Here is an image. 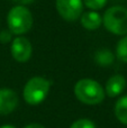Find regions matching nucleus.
<instances>
[{"instance_id":"nucleus-15","label":"nucleus","mask_w":127,"mask_h":128,"mask_svg":"<svg viewBox=\"0 0 127 128\" xmlns=\"http://www.w3.org/2000/svg\"><path fill=\"white\" fill-rule=\"evenodd\" d=\"M11 40V32L10 30H2L0 33V42L2 43H9Z\"/></svg>"},{"instance_id":"nucleus-16","label":"nucleus","mask_w":127,"mask_h":128,"mask_svg":"<svg viewBox=\"0 0 127 128\" xmlns=\"http://www.w3.org/2000/svg\"><path fill=\"white\" fill-rule=\"evenodd\" d=\"M24 128H46L45 126H43V125L40 124H36V122H33V124H28L26 125Z\"/></svg>"},{"instance_id":"nucleus-1","label":"nucleus","mask_w":127,"mask_h":128,"mask_svg":"<svg viewBox=\"0 0 127 128\" xmlns=\"http://www.w3.org/2000/svg\"><path fill=\"white\" fill-rule=\"evenodd\" d=\"M74 96L80 102L88 106H96L104 101L105 89L99 82L92 79H81L74 86Z\"/></svg>"},{"instance_id":"nucleus-8","label":"nucleus","mask_w":127,"mask_h":128,"mask_svg":"<svg viewBox=\"0 0 127 128\" xmlns=\"http://www.w3.org/2000/svg\"><path fill=\"white\" fill-rule=\"evenodd\" d=\"M127 81L125 76L122 74H115L110 76L106 82L105 93L110 98H116L124 92Z\"/></svg>"},{"instance_id":"nucleus-13","label":"nucleus","mask_w":127,"mask_h":128,"mask_svg":"<svg viewBox=\"0 0 127 128\" xmlns=\"http://www.w3.org/2000/svg\"><path fill=\"white\" fill-rule=\"evenodd\" d=\"M70 128H97L96 124L89 118H80L71 124Z\"/></svg>"},{"instance_id":"nucleus-10","label":"nucleus","mask_w":127,"mask_h":128,"mask_svg":"<svg viewBox=\"0 0 127 128\" xmlns=\"http://www.w3.org/2000/svg\"><path fill=\"white\" fill-rule=\"evenodd\" d=\"M114 112L117 120L127 126V96H123L116 101Z\"/></svg>"},{"instance_id":"nucleus-18","label":"nucleus","mask_w":127,"mask_h":128,"mask_svg":"<svg viewBox=\"0 0 127 128\" xmlns=\"http://www.w3.org/2000/svg\"><path fill=\"white\" fill-rule=\"evenodd\" d=\"M0 128H17V127L14 126V125H9V124H7V125H2V126H0Z\"/></svg>"},{"instance_id":"nucleus-5","label":"nucleus","mask_w":127,"mask_h":128,"mask_svg":"<svg viewBox=\"0 0 127 128\" xmlns=\"http://www.w3.org/2000/svg\"><path fill=\"white\" fill-rule=\"evenodd\" d=\"M55 7L58 15L66 22L80 19L83 10L82 0H55Z\"/></svg>"},{"instance_id":"nucleus-12","label":"nucleus","mask_w":127,"mask_h":128,"mask_svg":"<svg viewBox=\"0 0 127 128\" xmlns=\"http://www.w3.org/2000/svg\"><path fill=\"white\" fill-rule=\"evenodd\" d=\"M116 55L118 60L122 62L127 63V36H124L116 46Z\"/></svg>"},{"instance_id":"nucleus-4","label":"nucleus","mask_w":127,"mask_h":128,"mask_svg":"<svg viewBox=\"0 0 127 128\" xmlns=\"http://www.w3.org/2000/svg\"><path fill=\"white\" fill-rule=\"evenodd\" d=\"M102 24L114 35H127V8L123 6L108 8L102 16Z\"/></svg>"},{"instance_id":"nucleus-2","label":"nucleus","mask_w":127,"mask_h":128,"mask_svg":"<svg viewBox=\"0 0 127 128\" xmlns=\"http://www.w3.org/2000/svg\"><path fill=\"white\" fill-rule=\"evenodd\" d=\"M51 82L43 76H33L26 82L22 90V97L26 104L37 106L46 99L50 92Z\"/></svg>"},{"instance_id":"nucleus-3","label":"nucleus","mask_w":127,"mask_h":128,"mask_svg":"<svg viewBox=\"0 0 127 128\" xmlns=\"http://www.w3.org/2000/svg\"><path fill=\"white\" fill-rule=\"evenodd\" d=\"M7 24L11 34L24 35L33 26V15L28 8L19 4L9 10Z\"/></svg>"},{"instance_id":"nucleus-17","label":"nucleus","mask_w":127,"mask_h":128,"mask_svg":"<svg viewBox=\"0 0 127 128\" xmlns=\"http://www.w3.org/2000/svg\"><path fill=\"white\" fill-rule=\"evenodd\" d=\"M12 1L18 2V4H20L22 6V4H32V2H34L35 0H12Z\"/></svg>"},{"instance_id":"nucleus-14","label":"nucleus","mask_w":127,"mask_h":128,"mask_svg":"<svg viewBox=\"0 0 127 128\" xmlns=\"http://www.w3.org/2000/svg\"><path fill=\"white\" fill-rule=\"evenodd\" d=\"M83 4L91 11H97L102 9L107 4V0H83Z\"/></svg>"},{"instance_id":"nucleus-11","label":"nucleus","mask_w":127,"mask_h":128,"mask_svg":"<svg viewBox=\"0 0 127 128\" xmlns=\"http://www.w3.org/2000/svg\"><path fill=\"white\" fill-rule=\"evenodd\" d=\"M115 60V56L112 54V51L107 48H102L100 51H98L94 55V61L98 65L100 66H108V65H112L114 63Z\"/></svg>"},{"instance_id":"nucleus-9","label":"nucleus","mask_w":127,"mask_h":128,"mask_svg":"<svg viewBox=\"0 0 127 128\" xmlns=\"http://www.w3.org/2000/svg\"><path fill=\"white\" fill-rule=\"evenodd\" d=\"M80 22L83 28L88 29V30H96L100 27L101 22H102V17L97 11L90 10L81 15Z\"/></svg>"},{"instance_id":"nucleus-7","label":"nucleus","mask_w":127,"mask_h":128,"mask_svg":"<svg viewBox=\"0 0 127 128\" xmlns=\"http://www.w3.org/2000/svg\"><path fill=\"white\" fill-rule=\"evenodd\" d=\"M18 96L14 90L8 88L0 89V115L7 116L14 112L18 106Z\"/></svg>"},{"instance_id":"nucleus-6","label":"nucleus","mask_w":127,"mask_h":128,"mask_svg":"<svg viewBox=\"0 0 127 128\" xmlns=\"http://www.w3.org/2000/svg\"><path fill=\"white\" fill-rule=\"evenodd\" d=\"M10 53L17 62H27L30 58L32 53H33L30 42L22 36H18V37L14 38L10 45Z\"/></svg>"}]
</instances>
